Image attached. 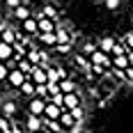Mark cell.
<instances>
[{"label":"cell","mask_w":133,"mask_h":133,"mask_svg":"<svg viewBox=\"0 0 133 133\" xmlns=\"http://www.w3.org/2000/svg\"><path fill=\"white\" fill-rule=\"evenodd\" d=\"M44 108H46V99H41V96H30L28 99V112L30 115L44 117Z\"/></svg>","instance_id":"obj_2"},{"label":"cell","mask_w":133,"mask_h":133,"mask_svg":"<svg viewBox=\"0 0 133 133\" xmlns=\"http://www.w3.org/2000/svg\"><path fill=\"white\" fill-rule=\"evenodd\" d=\"M122 41L126 44V48H129V51H133V32H129V35H124V37H122Z\"/></svg>","instance_id":"obj_29"},{"label":"cell","mask_w":133,"mask_h":133,"mask_svg":"<svg viewBox=\"0 0 133 133\" xmlns=\"http://www.w3.org/2000/svg\"><path fill=\"white\" fill-rule=\"evenodd\" d=\"M5 2H7V7H9V9H14V7H18V5H21V0H5Z\"/></svg>","instance_id":"obj_33"},{"label":"cell","mask_w":133,"mask_h":133,"mask_svg":"<svg viewBox=\"0 0 133 133\" xmlns=\"http://www.w3.org/2000/svg\"><path fill=\"white\" fill-rule=\"evenodd\" d=\"M55 51H57V53H62V55H66V53H71V44H57V46H55Z\"/></svg>","instance_id":"obj_28"},{"label":"cell","mask_w":133,"mask_h":133,"mask_svg":"<svg viewBox=\"0 0 133 133\" xmlns=\"http://www.w3.org/2000/svg\"><path fill=\"white\" fill-rule=\"evenodd\" d=\"M126 57H129V64L133 66V51H126Z\"/></svg>","instance_id":"obj_34"},{"label":"cell","mask_w":133,"mask_h":133,"mask_svg":"<svg viewBox=\"0 0 133 133\" xmlns=\"http://www.w3.org/2000/svg\"><path fill=\"white\" fill-rule=\"evenodd\" d=\"M2 103H5V99H2V94H0V108H2Z\"/></svg>","instance_id":"obj_36"},{"label":"cell","mask_w":133,"mask_h":133,"mask_svg":"<svg viewBox=\"0 0 133 133\" xmlns=\"http://www.w3.org/2000/svg\"><path fill=\"white\" fill-rule=\"evenodd\" d=\"M39 129H44V117H39V115H30V112H28L25 131L28 133H35V131H39Z\"/></svg>","instance_id":"obj_3"},{"label":"cell","mask_w":133,"mask_h":133,"mask_svg":"<svg viewBox=\"0 0 133 133\" xmlns=\"http://www.w3.org/2000/svg\"><path fill=\"white\" fill-rule=\"evenodd\" d=\"M39 39H41V44H46L48 48H55V46H57V35H55V32H39Z\"/></svg>","instance_id":"obj_16"},{"label":"cell","mask_w":133,"mask_h":133,"mask_svg":"<svg viewBox=\"0 0 133 133\" xmlns=\"http://www.w3.org/2000/svg\"><path fill=\"white\" fill-rule=\"evenodd\" d=\"M0 119H2V115H0Z\"/></svg>","instance_id":"obj_39"},{"label":"cell","mask_w":133,"mask_h":133,"mask_svg":"<svg viewBox=\"0 0 133 133\" xmlns=\"http://www.w3.org/2000/svg\"><path fill=\"white\" fill-rule=\"evenodd\" d=\"M21 28H23L25 35H39V25H37V18H35V16H30V18H25V21H21Z\"/></svg>","instance_id":"obj_10"},{"label":"cell","mask_w":133,"mask_h":133,"mask_svg":"<svg viewBox=\"0 0 133 133\" xmlns=\"http://www.w3.org/2000/svg\"><path fill=\"white\" fill-rule=\"evenodd\" d=\"M35 133H48V131H44V129H39V131H35Z\"/></svg>","instance_id":"obj_37"},{"label":"cell","mask_w":133,"mask_h":133,"mask_svg":"<svg viewBox=\"0 0 133 133\" xmlns=\"http://www.w3.org/2000/svg\"><path fill=\"white\" fill-rule=\"evenodd\" d=\"M44 131H48V133H66L64 129H62L60 119H44Z\"/></svg>","instance_id":"obj_13"},{"label":"cell","mask_w":133,"mask_h":133,"mask_svg":"<svg viewBox=\"0 0 133 133\" xmlns=\"http://www.w3.org/2000/svg\"><path fill=\"white\" fill-rule=\"evenodd\" d=\"M112 57V66L115 69H126L129 66V57H126V53L124 55H110Z\"/></svg>","instance_id":"obj_20"},{"label":"cell","mask_w":133,"mask_h":133,"mask_svg":"<svg viewBox=\"0 0 133 133\" xmlns=\"http://www.w3.org/2000/svg\"><path fill=\"white\" fill-rule=\"evenodd\" d=\"M96 48H99V44H94V41H87V44H83V55H92Z\"/></svg>","instance_id":"obj_26"},{"label":"cell","mask_w":133,"mask_h":133,"mask_svg":"<svg viewBox=\"0 0 133 133\" xmlns=\"http://www.w3.org/2000/svg\"><path fill=\"white\" fill-rule=\"evenodd\" d=\"M62 115V106H57L53 101H46V108H44V119H60Z\"/></svg>","instance_id":"obj_4"},{"label":"cell","mask_w":133,"mask_h":133,"mask_svg":"<svg viewBox=\"0 0 133 133\" xmlns=\"http://www.w3.org/2000/svg\"><path fill=\"white\" fill-rule=\"evenodd\" d=\"M71 115H74V117H76V119H83V108H80V106H76V108H74V110H71Z\"/></svg>","instance_id":"obj_32"},{"label":"cell","mask_w":133,"mask_h":133,"mask_svg":"<svg viewBox=\"0 0 133 133\" xmlns=\"http://www.w3.org/2000/svg\"><path fill=\"white\" fill-rule=\"evenodd\" d=\"M103 5H106V9H117L122 5V0H103Z\"/></svg>","instance_id":"obj_30"},{"label":"cell","mask_w":133,"mask_h":133,"mask_svg":"<svg viewBox=\"0 0 133 133\" xmlns=\"http://www.w3.org/2000/svg\"><path fill=\"white\" fill-rule=\"evenodd\" d=\"M12 16L16 18V21H25V18H30V16H32V9H30L28 5H23V2H21L18 7H14V9H12Z\"/></svg>","instance_id":"obj_9"},{"label":"cell","mask_w":133,"mask_h":133,"mask_svg":"<svg viewBox=\"0 0 133 133\" xmlns=\"http://www.w3.org/2000/svg\"><path fill=\"white\" fill-rule=\"evenodd\" d=\"M124 78L129 80V83H133V66H131V64L124 69Z\"/></svg>","instance_id":"obj_31"},{"label":"cell","mask_w":133,"mask_h":133,"mask_svg":"<svg viewBox=\"0 0 133 133\" xmlns=\"http://www.w3.org/2000/svg\"><path fill=\"white\" fill-rule=\"evenodd\" d=\"M30 78H32V83L35 85H44V83H48V76H46V69L44 66H35L32 69V74H30Z\"/></svg>","instance_id":"obj_8"},{"label":"cell","mask_w":133,"mask_h":133,"mask_svg":"<svg viewBox=\"0 0 133 133\" xmlns=\"http://www.w3.org/2000/svg\"><path fill=\"white\" fill-rule=\"evenodd\" d=\"M76 106H80V96H78V92H69V94H64V99H62V110H74Z\"/></svg>","instance_id":"obj_6"},{"label":"cell","mask_w":133,"mask_h":133,"mask_svg":"<svg viewBox=\"0 0 133 133\" xmlns=\"http://www.w3.org/2000/svg\"><path fill=\"white\" fill-rule=\"evenodd\" d=\"M126 51H129V48H126V44H124V41H115V46H112L110 55H124Z\"/></svg>","instance_id":"obj_24"},{"label":"cell","mask_w":133,"mask_h":133,"mask_svg":"<svg viewBox=\"0 0 133 133\" xmlns=\"http://www.w3.org/2000/svg\"><path fill=\"white\" fill-rule=\"evenodd\" d=\"M55 35H57V44H71V32H69L64 25L55 28Z\"/></svg>","instance_id":"obj_15"},{"label":"cell","mask_w":133,"mask_h":133,"mask_svg":"<svg viewBox=\"0 0 133 133\" xmlns=\"http://www.w3.org/2000/svg\"><path fill=\"white\" fill-rule=\"evenodd\" d=\"M46 87H48V96L60 94V83H46Z\"/></svg>","instance_id":"obj_27"},{"label":"cell","mask_w":133,"mask_h":133,"mask_svg":"<svg viewBox=\"0 0 133 133\" xmlns=\"http://www.w3.org/2000/svg\"><path fill=\"white\" fill-rule=\"evenodd\" d=\"M0 94H2V83H0Z\"/></svg>","instance_id":"obj_38"},{"label":"cell","mask_w":133,"mask_h":133,"mask_svg":"<svg viewBox=\"0 0 133 133\" xmlns=\"http://www.w3.org/2000/svg\"><path fill=\"white\" fill-rule=\"evenodd\" d=\"M46 76H48V83H60V71H57L53 64L46 69Z\"/></svg>","instance_id":"obj_23"},{"label":"cell","mask_w":133,"mask_h":133,"mask_svg":"<svg viewBox=\"0 0 133 133\" xmlns=\"http://www.w3.org/2000/svg\"><path fill=\"white\" fill-rule=\"evenodd\" d=\"M0 110H2V117H9V119H12L14 115H16V103L5 99V103H2V108H0Z\"/></svg>","instance_id":"obj_18"},{"label":"cell","mask_w":133,"mask_h":133,"mask_svg":"<svg viewBox=\"0 0 133 133\" xmlns=\"http://www.w3.org/2000/svg\"><path fill=\"white\" fill-rule=\"evenodd\" d=\"M0 133H16V131H14V126H7V129H2Z\"/></svg>","instance_id":"obj_35"},{"label":"cell","mask_w":133,"mask_h":133,"mask_svg":"<svg viewBox=\"0 0 133 133\" xmlns=\"http://www.w3.org/2000/svg\"><path fill=\"white\" fill-rule=\"evenodd\" d=\"M9 62H0V83H5L7 80V76H9Z\"/></svg>","instance_id":"obj_25"},{"label":"cell","mask_w":133,"mask_h":133,"mask_svg":"<svg viewBox=\"0 0 133 133\" xmlns=\"http://www.w3.org/2000/svg\"><path fill=\"white\" fill-rule=\"evenodd\" d=\"M35 90H37V85L32 83V78H30V76H28V78H25V83H23V85L18 87V92L23 94L25 99H30V96H35Z\"/></svg>","instance_id":"obj_12"},{"label":"cell","mask_w":133,"mask_h":133,"mask_svg":"<svg viewBox=\"0 0 133 133\" xmlns=\"http://www.w3.org/2000/svg\"><path fill=\"white\" fill-rule=\"evenodd\" d=\"M115 37H101V39H99V48H101V51H103V53H108L110 55V51H112V46H115Z\"/></svg>","instance_id":"obj_17"},{"label":"cell","mask_w":133,"mask_h":133,"mask_svg":"<svg viewBox=\"0 0 133 133\" xmlns=\"http://www.w3.org/2000/svg\"><path fill=\"white\" fill-rule=\"evenodd\" d=\"M60 92L62 94H69V92H76V83L69 78H62L60 80Z\"/></svg>","instance_id":"obj_21"},{"label":"cell","mask_w":133,"mask_h":133,"mask_svg":"<svg viewBox=\"0 0 133 133\" xmlns=\"http://www.w3.org/2000/svg\"><path fill=\"white\" fill-rule=\"evenodd\" d=\"M25 78H28V76L18 69V66H12V69H9V76H7V80H5V83H7L9 87H14V90H18V87L25 83Z\"/></svg>","instance_id":"obj_1"},{"label":"cell","mask_w":133,"mask_h":133,"mask_svg":"<svg viewBox=\"0 0 133 133\" xmlns=\"http://www.w3.org/2000/svg\"><path fill=\"white\" fill-rule=\"evenodd\" d=\"M39 16H48V18H53V21H57V9H55L53 5H46V7H44V9H41V12L37 14L35 18H39Z\"/></svg>","instance_id":"obj_22"},{"label":"cell","mask_w":133,"mask_h":133,"mask_svg":"<svg viewBox=\"0 0 133 133\" xmlns=\"http://www.w3.org/2000/svg\"><path fill=\"white\" fill-rule=\"evenodd\" d=\"M16 66H18V69H21V71H23L25 76H30V74H32V69H35L37 64H32V62H30L28 57H21V60L16 62Z\"/></svg>","instance_id":"obj_19"},{"label":"cell","mask_w":133,"mask_h":133,"mask_svg":"<svg viewBox=\"0 0 133 133\" xmlns=\"http://www.w3.org/2000/svg\"><path fill=\"white\" fill-rule=\"evenodd\" d=\"M16 30L14 28H7V25H2V30H0V41H7V44H14L16 41Z\"/></svg>","instance_id":"obj_14"},{"label":"cell","mask_w":133,"mask_h":133,"mask_svg":"<svg viewBox=\"0 0 133 133\" xmlns=\"http://www.w3.org/2000/svg\"><path fill=\"white\" fill-rule=\"evenodd\" d=\"M37 25H39V32H55L57 21L48 18V16H39V18H37Z\"/></svg>","instance_id":"obj_7"},{"label":"cell","mask_w":133,"mask_h":133,"mask_svg":"<svg viewBox=\"0 0 133 133\" xmlns=\"http://www.w3.org/2000/svg\"><path fill=\"white\" fill-rule=\"evenodd\" d=\"M14 57V44L0 41V62H9Z\"/></svg>","instance_id":"obj_11"},{"label":"cell","mask_w":133,"mask_h":133,"mask_svg":"<svg viewBox=\"0 0 133 133\" xmlns=\"http://www.w3.org/2000/svg\"><path fill=\"white\" fill-rule=\"evenodd\" d=\"M60 124H62L64 131H71V129L78 126V119L71 115V110H62V115H60Z\"/></svg>","instance_id":"obj_5"}]
</instances>
